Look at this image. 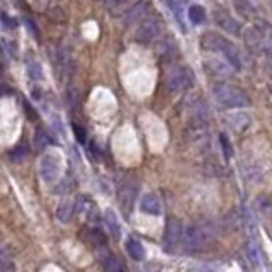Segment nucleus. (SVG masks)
<instances>
[{
  "mask_svg": "<svg viewBox=\"0 0 272 272\" xmlns=\"http://www.w3.org/2000/svg\"><path fill=\"white\" fill-rule=\"evenodd\" d=\"M2 26H4V29H14L17 26V21L14 17H9L7 14H2Z\"/></svg>",
  "mask_w": 272,
  "mask_h": 272,
  "instance_id": "nucleus-34",
  "label": "nucleus"
},
{
  "mask_svg": "<svg viewBox=\"0 0 272 272\" xmlns=\"http://www.w3.org/2000/svg\"><path fill=\"white\" fill-rule=\"evenodd\" d=\"M233 6H235V11L238 12L243 19H252L255 16V9L248 0H233Z\"/></svg>",
  "mask_w": 272,
  "mask_h": 272,
  "instance_id": "nucleus-22",
  "label": "nucleus"
},
{
  "mask_svg": "<svg viewBox=\"0 0 272 272\" xmlns=\"http://www.w3.org/2000/svg\"><path fill=\"white\" fill-rule=\"evenodd\" d=\"M75 211H77V208H75V203H72V201H68V199H65V201H61L60 206H58V209H56V218L61 223H70V221H72Z\"/></svg>",
  "mask_w": 272,
  "mask_h": 272,
  "instance_id": "nucleus-18",
  "label": "nucleus"
},
{
  "mask_svg": "<svg viewBox=\"0 0 272 272\" xmlns=\"http://www.w3.org/2000/svg\"><path fill=\"white\" fill-rule=\"evenodd\" d=\"M104 223H106V226H108L111 236L118 240L119 236H121V223H119V218L116 216V213L113 209H108V211L104 213Z\"/></svg>",
  "mask_w": 272,
  "mask_h": 272,
  "instance_id": "nucleus-15",
  "label": "nucleus"
},
{
  "mask_svg": "<svg viewBox=\"0 0 272 272\" xmlns=\"http://www.w3.org/2000/svg\"><path fill=\"white\" fill-rule=\"evenodd\" d=\"M135 194H136V186L133 182H126L121 187V194H119V201H121V206L129 211L131 209V204L135 201Z\"/></svg>",
  "mask_w": 272,
  "mask_h": 272,
  "instance_id": "nucleus-17",
  "label": "nucleus"
},
{
  "mask_svg": "<svg viewBox=\"0 0 272 272\" xmlns=\"http://www.w3.org/2000/svg\"><path fill=\"white\" fill-rule=\"evenodd\" d=\"M160 33H162V24H160L157 17H146V19H143L138 24L135 39L141 44H148L153 39H157Z\"/></svg>",
  "mask_w": 272,
  "mask_h": 272,
  "instance_id": "nucleus-5",
  "label": "nucleus"
},
{
  "mask_svg": "<svg viewBox=\"0 0 272 272\" xmlns=\"http://www.w3.org/2000/svg\"><path fill=\"white\" fill-rule=\"evenodd\" d=\"M106 7L113 16H121L126 14L129 9V0H106Z\"/></svg>",
  "mask_w": 272,
  "mask_h": 272,
  "instance_id": "nucleus-21",
  "label": "nucleus"
},
{
  "mask_svg": "<svg viewBox=\"0 0 272 272\" xmlns=\"http://www.w3.org/2000/svg\"><path fill=\"white\" fill-rule=\"evenodd\" d=\"M221 55L225 56V60L228 61V63L233 66V70L236 72H240V70L243 68V61H242V55H240V50L235 46L233 43H226V46L223 48Z\"/></svg>",
  "mask_w": 272,
  "mask_h": 272,
  "instance_id": "nucleus-12",
  "label": "nucleus"
},
{
  "mask_svg": "<svg viewBox=\"0 0 272 272\" xmlns=\"http://www.w3.org/2000/svg\"><path fill=\"white\" fill-rule=\"evenodd\" d=\"M255 28L260 31V34L267 39V41H272V26L269 24V22L260 19V21H257Z\"/></svg>",
  "mask_w": 272,
  "mask_h": 272,
  "instance_id": "nucleus-31",
  "label": "nucleus"
},
{
  "mask_svg": "<svg viewBox=\"0 0 272 272\" xmlns=\"http://www.w3.org/2000/svg\"><path fill=\"white\" fill-rule=\"evenodd\" d=\"M245 250H247V257L248 260H250V264L253 267H260L262 265V255H260V248H258V245L255 242V238H250L247 242V247H245Z\"/></svg>",
  "mask_w": 272,
  "mask_h": 272,
  "instance_id": "nucleus-19",
  "label": "nucleus"
},
{
  "mask_svg": "<svg viewBox=\"0 0 272 272\" xmlns=\"http://www.w3.org/2000/svg\"><path fill=\"white\" fill-rule=\"evenodd\" d=\"M255 204H257V209L264 216H272V198L270 196H258Z\"/></svg>",
  "mask_w": 272,
  "mask_h": 272,
  "instance_id": "nucleus-23",
  "label": "nucleus"
},
{
  "mask_svg": "<svg viewBox=\"0 0 272 272\" xmlns=\"http://www.w3.org/2000/svg\"><path fill=\"white\" fill-rule=\"evenodd\" d=\"M226 43H228V39L220 36L218 33H213V31L204 33L203 36H201V39H199L201 50H203V51H211V53H221L223 48L226 46Z\"/></svg>",
  "mask_w": 272,
  "mask_h": 272,
  "instance_id": "nucleus-10",
  "label": "nucleus"
},
{
  "mask_svg": "<svg viewBox=\"0 0 272 272\" xmlns=\"http://www.w3.org/2000/svg\"><path fill=\"white\" fill-rule=\"evenodd\" d=\"M102 2H106V0H102Z\"/></svg>",
  "mask_w": 272,
  "mask_h": 272,
  "instance_id": "nucleus-39",
  "label": "nucleus"
},
{
  "mask_svg": "<svg viewBox=\"0 0 272 272\" xmlns=\"http://www.w3.org/2000/svg\"><path fill=\"white\" fill-rule=\"evenodd\" d=\"M26 68H28V73L29 77L33 80H36V82H39V80L44 78V72H43V66L38 63V61L31 60L28 61V65H26Z\"/></svg>",
  "mask_w": 272,
  "mask_h": 272,
  "instance_id": "nucleus-27",
  "label": "nucleus"
},
{
  "mask_svg": "<svg viewBox=\"0 0 272 272\" xmlns=\"http://www.w3.org/2000/svg\"><path fill=\"white\" fill-rule=\"evenodd\" d=\"M66 101H68L70 108L72 109H77L78 104H80V94L75 87H70L68 92H66Z\"/></svg>",
  "mask_w": 272,
  "mask_h": 272,
  "instance_id": "nucleus-32",
  "label": "nucleus"
},
{
  "mask_svg": "<svg viewBox=\"0 0 272 272\" xmlns=\"http://www.w3.org/2000/svg\"><path fill=\"white\" fill-rule=\"evenodd\" d=\"M203 68L209 77L225 80V78L231 77V70H233V66H231L228 61H223L216 56H209V58H204Z\"/></svg>",
  "mask_w": 272,
  "mask_h": 272,
  "instance_id": "nucleus-7",
  "label": "nucleus"
},
{
  "mask_svg": "<svg viewBox=\"0 0 272 272\" xmlns=\"http://www.w3.org/2000/svg\"><path fill=\"white\" fill-rule=\"evenodd\" d=\"M26 28H28V29L31 31V33H33V36H34V38H36V39H39L38 28H36V26L33 24V21H28V22H26Z\"/></svg>",
  "mask_w": 272,
  "mask_h": 272,
  "instance_id": "nucleus-37",
  "label": "nucleus"
},
{
  "mask_svg": "<svg viewBox=\"0 0 272 272\" xmlns=\"http://www.w3.org/2000/svg\"><path fill=\"white\" fill-rule=\"evenodd\" d=\"M148 9H150L148 2H138L136 6L129 7L128 12L124 14V24L126 26L140 24V22L146 19V16H148Z\"/></svg>",
  "mask_w": 272,
  "mask_h": 272,
  "instance_id": "nucleus-11",
  "label": "nucleus"
},
{
  "mask_svg": "<svg viewBox=\"0 0 272 272\" xmlns=\"http://www.w3.org/2000/svg\"><path fill=\"white\" fill-rule=\"evenodd\" d=\"M140 208L141 211L151 216H158L162 215V203L155 194H145L140 201Z\"/></svg>",
  "mask_w": 272,
  "mask_h": 272,
  "instance_id": "nucleus-13",
  "label": "nucleus"
},
{
  "mask_svg": "<svg viewBox=\"0 0 272 272\" xmlns=\"http://www.w3.org/2000/svg\"><path fill=\"white\" fill-rule=\"evenodd\" d=\"M189 19H191V22H194V24H203L204 19H206V12H204V7L198 6V4L191 6L189 7Z\"/></svg>",
  "mask_w": 272,
  "mask_h": 272,
  "instance_id": "nucleus-25",
  "label": "nucleus"
},
{
  "mask_svg": "<svg viewBox=\"0 0 272 272\" xmlns=\"http://www.w3.org/2000/svg\"><path fill=\"white\" fill-rule=\"evenodd\" d=\"M220 145H221L223 155H225L226 160L233 157V146H231V141L228 140V136H226L225 133H221L220 135Z\"/></svg>",
  "mask_w": 272,
  "mask_h": 272,
  "instance_id": "nucleus-30",
  "label": "nucleus"
},
{
  "mask_svg": "<svg viewBox=\"0 0 272 272\" xmlns=\"http://www.w3.org/2000/svg\"><path fill=\"white\" fill-rule=\"evenodd\" d=\"M194 82H196V75L189 66H177L170 73V77H168L167 85L172 94H179L193 87Z\"/></svg>",
  "mask_w": 272,
  "mask_h": 272,
  "instance_id": "nucleus-3",
  "label": "nucleus"
},
{
  "mask_svg": "<svg viewBox=\"0 0 272 272\" xmlns=\"http://www.w3.org/2000/svg\"><path fill=\"white\" fill-rule=\"evenodd\" d=\"M226 123H228L230 128H233L235 131H243V129L248 128L250 124V114L247 113H235L231 114L230 118H226Z\"/></svg>",
  "mask_w": 272,
  "mask_h": 272,
  "instance_id": "nucleus-16",
  "label": "nucleus"
},
{
  "mask_svg": "<svg viewBox=\"0 0 272 272\" xmlns=\"http://www.w3.org/2000/svg\"><path fill=\"white\" fill-rule=\"evenodd\" d=\"M28 153H29V150H28V146H24V145H17L14 146L11 151H9V158H11V162H14V163H19L22 162L26 157H28Z\"/></svg>",
  "mask_w": 272,
  "mask_h": 272,
  "instance_id": "nucleus-26",
  "label": "nucleus"
},
{
  "mask_svg": "<svg viewBox=\"0 0 272 272\" xmlns=\"http://www.w3.org/2000/svg\"><path fill=\"white\" fill-rule=\"evenodd\" d=\"M243 41L245 44H247V48L250 50L252 53H267V50H269V46H267V39L262 36L260 31H258L255 26L253 28H247L243 33Z\"/></svg>",
  "mask_w": 272,
  "mask_h": 272,
  "instance_id": "nucleus-9",
  "label": "nucleus"
},
{
  "mask_svg": "<svg viewBox=\"0 0 272 272\" xmlns=\"http://www.w3.org/2000/svg\"><path fill=\"white\" fill-rule=\"evenodd\" d=\"M24 111H26V114H28V118L31 119V121H36V119H38L36 111H34L33 106H31L29 102H26V101H24Z\"/></svg>",
  "mask_w": 272,
  "mask_h": 272,
  "instance_id": "nucleus-35",
  "label": "nucleus"
},
{
  "mask_svg": "<svg viewBox=\"0 0 272 272\" xmlns=\"http://www.w3.org/2000/svg\"><path fill=\"white\" fill-rule=\"evenodd\" d=\"M155 51L160 58H170L173 53H175V46L170 41H160L157 46H155Z\"/></svg>",
  "mask_w": 272,
  "mask_h": 272,
  "instance_id": "nucleus-29",
  "label": "nucleus"
},
{
  "mask_svg": "<svg viewBox=\"0 0 272 272\" xmlns=\"http://www.w3.org/2000/svg\"><path fill=\"white\" fill-rule=\"evenodd\" d=\"M51 143H53L51 136L48 135L44 129H38L36 135H34V145H36V148L38 150H44L46 146H50Z\"/></svg>",
  "mask_w": 272,
  "mask_h": 272,
  "instance_id": "nucleus-24",
  "label": "nucleus"
},
{
  "mask_svg": "<svg viewBox=\"0 0 272 272\" xmlns=\"http://www.w3.org/2000/svg\"><path fill=\"white\" fill-rule=\"evenodd\" d=\"M72 129H73V135H75V138H77L78 143H85V141H87V133H85V129H83L82 126H78L77 123H73V124H72Z\"/></svg>",
  "mask_w": 272,
  "mask_h": 272,
  "instance_id": "nucleus-33",
  "label": "nucleus"
},
{
  "mask_svg": "<svg viewBox=\"0 0 272 272\" xmlns=\"http://www.w3.org/2000/svg\"><path fill=\"white\" fill-rule=\"evenodd\" d=\"M4 46L7 48V53H9V55H11L12 58L17 56V46H16L14 43H9V41H6V39H4Z\"/></svg>",
  "mask_w": 272,
  "mask_h": 272,
  "instance_id": "nucleus-36",
  "label": "nucleus"
},
{
  "mask_svg": "<svg viewBox=\"0 0 272 272\" xmlns=\"http://www.w3.org/2000/svg\"><path fill=\"white\" fill-rule=\"evenodd\" d=\"M213 97L221 109H245L250 108L252 99L243 88L231 85V83H218L213 88Z\"/></svg>",
  "mask_w": 272,
  "mask_h": 272,
  "instance_id": "nucleus-1",
  "label": "nucleus"
},
{
  "mask_svg": "<svg viewBox=\"0 0 272 272\" xmlns=\"http://www.w3.org/2000/svg\"><path fill=\"white\" fill-rule=\"evenodd\" d=\"M60 158L55 153H44L41 162H39V175L44 182L51 184L60 177Z\"/></svg>",
  "mask_w": 272,
  "mask_h": 272,
  "instance_id": "nucleus-6",
  "label": "nucleus"
},
{
  "mask_svg": "<svg viewBox=\"0 0 272 272\" xmlns=\"http://www.w3.org/2000/svg\"><path fill=\"white\" fill-rule=\"evenodd\" d=\"M87 231V240L90 242V245L94 247H102V245H106V235L102 233L101 230H85Z\"/></svg>",
  "mask_w": 272,
  "mask_h": 272,
  "instance_id": "nucleus-28",
  "label": "nucleus"
},
{
  "mask_svg": "<svg viewBox=\"0 0 272 272\" xmlns=\"http://www.w3.org/2000/svg\"><path fill=\"white\" fill-rule=\"evenodd\" d=\"M184 226L177 218H168L167 226H165V235H163V247L167 252H173L184 242Z\"/></svg>",
  "mask_w": 272,
  "mask_h": 272,
  "instance_id": "nucleus-4",
  "label": "nucleus"
},
{
  "mask_svg": "<svg viewBox=\"0 0 272 272\" xmlns=\"http://www.w3.org/2000/svg\"><path fill=\"white\" fill-rule=\"evenodd\" d=\"M101 264L108 272H126V267H124L123 260L118 255L111 252H106L101 255Z\"/></svg>",
  "mask_w": 272,
  "mask_h": 272,
  "instance_id": "nucleus-14",
  "label": "nucleus"
},
{
  "mask_svg": "<svg viewBox=\"0 0 272 272\" xmlns=\"http://www.w3.org/2000/svg\"><path fill=\"white\" fill-rule=\"evenodd\" d=\"M213 19H215V22L223 31H226V33L231 34V36H238V34L242 33L240 22L236 21L235 17H231V14H228L226 11H223L221 7L215 9V12H213Z\"/></svg>",
  "mask_w": 272,
  "mask_h": 272,
  "instance_id": "nucleus-8",
  "label": "nucleus"
},
{
  "mask_svg": "<svg viewBox=\"0 0 272 272\" xmlns=\"http://www.w3.org/2000/svg\"><path fill=\"white\" fill-rule=\"evenodd\" d=\"M270 75H272V68H270Z\"/></svg>",
  "mask_w": 272,
  "mask_h": 272,
  "instance_id": "nucleus-38",
  "label": "nucleus"
},
{
  "mask_svg": "<svg viewBox=\"0 0 272 272\" xmlns=\"http://www.w3.org/2000/svg\"><path fill=\"white\" fill-rule=\"evenodd\" d=\"M126 250L129 253V257L131 258H135V260H143L145 258V248H143V245H141L140 242H138L136 238H128L126 240Z\"/></svg>",
  "mask_w": 272,
  "mask_h": 272,
  "instance_id": "nucleus-20",
  "label": "nucleus"
},
{
  "mask_svg": "<svg viewBox=\"0 0 272 272\" xmlns=\"http://www.w3.org/2000/svg\"><path fill=\"white\" fill-rule=\"evenodd\" d=\"M216 231L213 225L209 223H201V225H194L186 230L184 233V247L189 252H201L208 248L209 245L215 242Z\"/></svg>",
  "mask_w": 272,
  "mask_h": 272,
  "instance_id": "nucleus-2",
  "label": "nucleus"
}]
</instances>
